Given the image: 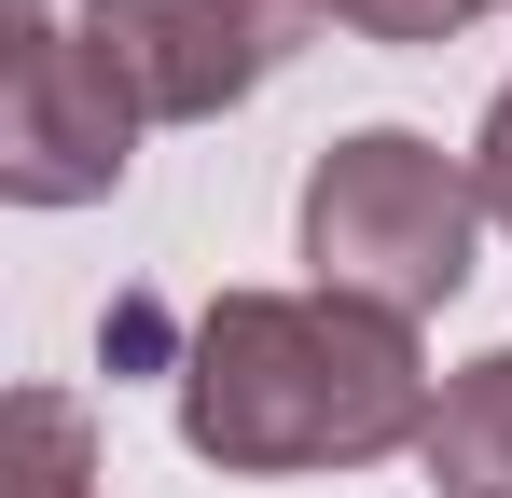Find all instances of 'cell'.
<instances>
[{"label": "cell", "mask_w": 512, "mask_h": 498, "mask_svg": "<svg viewBox=\"0 0 512 498\" xmlns=\"http://www.w3.org/2000/svg\"><path fill=\"white\" fill-rule=\"evenodd\" d=\"M139 166V97L111 83L84 28L14 14V70H0V194L14 208H97Z\"/></svg>", "instance_id": "277c9868"}, {"label": "cell", "mask_w": 512, "mask_h": 498, "mask_svg": "<svg viewBox=\"0 0 512 498\" xmlns=\"http://www.w3.org/2000/svg\"><path fill=\"white\" fill-rule=\"evenodd\" d=\"M180 443L208 471H374L429 443V360L416 319L346 291H222L180 332Z\"/></svg>", "instance_id": "6da1fadb"}, {"label": "cell", "mask_w": 512, "mask_h": 498, "mask_svg": "<svg viewBox=\"0 0 512 498\" xmlns=\"http://www.w3.org/2000/svg\"><path fill=\"white\" fill-rule=\"evenodd\" d=\"M14 498H97V429L70 388H14Z\"/></svg>", "instance_id": "8992f818"}, {"label": "cell", "mask_w": 512, "mask_h": 498, "mask_svg": "<svg viewBox=\"0 0 512 498\" xmlns=\"http://www.w3.org/2000/svg\"><path fill=\"white\" fill-rule=\"evenodd\" d=\"M485 0H333V28H360V42H457Z\"/></svg>", "instance_id": "52a82bcc"}, {"label": "cell", "mask_w": 512, "mask_h": 498, "mask_svg": "<svg viewBox=\"0 0 512 498\" xmlns=\"http://www.w3.org/2000/svg\"><path fill=\"white\" fill-rule=\"evenodd\" d=\"M471 180H485V222L512 236V83L485 97V139H471Z\"/></svg>", "instance_id": "ba28073f"}, {"label": "cell", "mask_w": 512, "mask_h": 498, "mask_svg": "<svg viewBox=\"0 0 512 498\" xmlns=\"http://www.w3.org/2000/svg\"><path fill=\"white\" fill-rule=\"evenodd\" d=\"M429 485L443 498H512V346H485L471 374H443V415H429Z\"/></svg>", "instance_id": "5b68a950"}, {"label": "cell", "mask_w": 512, "mask_h": 498, "mask_svg": "<svg viewBox=\"0 0 512 498\" xmlns=\"http://www.w3.org/2000/svg\"><path fill=\"white\" fill-rule=\"evenodd\" d=\"M471 249H485V180H471V153H443L416 125H360L305 166V263L346 305L429 319L471 291Z\"/></svg>", "instance_id": "7a4b0ae2"}, {"label": "cell", "mask_w": 512, "mask_h": 498, "mask_svg": "<svg viewBox=\"0 0 512 498\" xmlns=\"http://www.w3.org/2000/svg\"><path fill=\"white\" fill-rule=\"evenodd\" d=\"M319 14H333V0H319Z\"/></svg>", "instance_id": "9c48e42d"}, {"label": "cell", "mask_w": 512, "mask_h": 498, "mask_svg": "<svg viewBox=\"0 0 512 498\" xmlns=\"http://www.w3.org/2000/svg\"><path fill=\"white\" fill-rule=\"evenodd\" d=\"M319 0H84V42L139 97V125H222L305 56Z\"/></svg>", "instance_id": "3957f363"}]
</instances>
